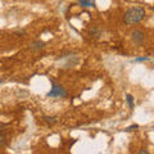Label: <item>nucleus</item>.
<instances>
[{
    "label": "nucleus",
    "mask_w": 154,
    "mask_h": 154,
    "mask_svg": "<svg viewBox=\"0 0 154 154\" xmlns=\"http://www.w3.org/2000/svg\"><path fill=\"white\" fill-rule=\"evenodd\" d=\"M146 16V12L143 7H132L128 8L123 14V22L128 26L132 25H137L140 23Z\"/></svg>",
    "instance_id": "1"
},
{
    "label": "nucleus",
    "mask_w": 154,
    "mask_h": 154,
    "mask_svg": "<svg viewBox=\"0 0 154 154\" xmlns=\"http://www.w3.org/2000/svg\"><path fill=\"white\" fill-rule=\"evenodd\" d=\"M67 90L62 85H57L51 82V89L48 93V98H66L67 96Z\"/></svg>",
    "instance_id": "2"
},
{
    "label": "nucleus",
    "mask_w": 154,
    "mask_h": 154,
    "mask_svg": "<svg viewBox=\"0 0 154 154\" xmlns=\"http://www.w3.org/2000/svg\"><path fill=\"white\" fill-rule=\"evenodd\" d=\"M130 36H131V40L134 41V44H136V45H141L144 42V40H145V33H144L141 30L131 31Z\"/></svg>",
    "instance_id": "3"
},
{
    "label": "nucleus",
    "mask_w": 154,
    "mask_h": 154,
    "mask_svg": "<svg viewBox=\"0 0 154 154\" xmlns=\"http://www.w3.org/2000/svg\"><path fill=\"white\" fill-rule=\"evenodd\" d=\"M45 48V42L44 41H41V40H35V41H32L31 44H30V50L31 51H41L42 49Z\"/></svg>",
    "instance_id": "4"
},
{
    "label": "nucleus",
    "mask_w": 154,
    "mask_h": 154,
    "mask_svg": "<svg viewBox=\"0 0 154 154\" xmlns=\"http://www.w3.org/2000/svg\"><path fill=\"white\" fill-rule=\"evenodd\" d=\"M103 35V28L99 26H93L89 28V36L94 37V38H99L100 36Z\"/></svg>",
    "instance_id": "5"
},
{
    "label": "nucleus",
    "mask_w": 154,
    "mask_h": 154,
    "mask_svg": "<svg viewBox=\"0 0 154 154\" xmlns=\"http://www.w3.org/2000/svg\"><path fill=\"white\" fill-rule=\"evenodd\" d=\"M42 119H44V122L48 125V126H54V125L57 123V117H50V116H44V117H42Z\"/></svg>",
    "instance_id": "6"
},
{
    "label": "nucleus",
    "mask_w": 154,
    "mask_h": 154,
    "mask_svg": "<svg viewBox=\"0 0 154 154\" xmlns=\"http://www.w3.org/2000/svg\"><path fill=\"white\" fill-rule=\"evenodd\" d=\"M126 102L128 104V108L131 110H134V108H135V99H134V96L131 94H126Z\"/></svg>",
    "instance_id": "7"
},
{
    "label": "nucleus",
    "mask_w": 154,
    "mask_h": 154,
    "mask_svg": "<svg viewBox=\"0 0 154 154\" xmlns=\"http://www.w3.org/2000/svg\"><path fill=\"white\" fill-rule=\"evenodd\" d=\"M79 4L84 8H90V7H94V2L93 0H79Z\"/></svg>",
    "instance_id": "8"
},
{
    "label": "nucleus",
    "mask_w": 154,
    "mask_h": 154,
    "mask_svg": "<svg viewBox=\"0 0 154 154\" xmlns=\"http://www.w3.org/2000/svg\"><path fill=\"white\" fill-rule=\"evenodd\" d=\"M7 143H8V140H7L5 134L0 131V148H4V146L7 145Z\"/></svg>",
    "instance_id": "9"
},
{
    "label": "nucleus",
    "mask_w": 154,
    "mask_h": 154,
    "mask_svg": "<svg viewBox=\"0 0 154 154\" xmlns=\"http://www.w3.org/2000/svg\"><path fill=\"white\" fill-rule=\"evenodd\" d=\"M149 60V57H139V58H135L132 60L134 63H144V62H148Z\"/></svg>",
    "instance_id": "10"
},
{
    "label": "nucleus",
    "mask_w": 154,
    "mask_h": 154,
    "mask_svg": "<svg viewBox=\"0 0 154 154\" xmlns=\"http://www.w3.org/2000/svg\"><path fill=\"white\" fill-rule=\"evenodd\" d=\"M137 128H139V125L135 123V125H131V126H128L127 128H125V131H126V132H131V131H135V130H137Z\"/></svg>",
    "instance_id": "11"
},
{
    "label": "nucleus",
    "mask_w": 154,
    "mask_h": 154,
    "mask_svg": "<svg viewBox=\"0 0 154 154\" xmlns=\"http://www.w3.org/2000/svg\"><path fill=\"white\" fill-rule=\"evenodd\" d=\"M14 35H18V36L26 35V31L25 30H16V31H14Z\"/></svg>",
    "instance_id": "12"
},
{
    "label": "nucleus",
    "mask_w": 154,
    "mask_h": 154,
    "mask_svg": "<svg viewBox=\"0 0 154 154\" xmlns=\"http://www.w3.org/2000/svg\"><path fill=\"white\" fill-rule=\"evenodd\" d=\"M7 127V125H4V123H0V131H3L4 128Z\"/></svg>",
    "instance_id": "13"
},
{
    "label": "nucleus",
    "mask_w": 154,
    "mask_h": 154,
    "mask_svg": "<svg viewBox=\"0 0 154 154\" xmlns=\"http://www.w3.org/2000/svg\"><path fill=\"white\" fill-rule=\"evenodd\" d=\"M139 153H140V154H148L149 152H148V150H140V152H139Z\"/></svg>",
    "instance_id": "14"
},
{
    "label": "nucleus",
    "mask_w": 154,
    "mask_h": 154,
    "mask_svg": "<svg viewBox=\"0 0 154 154\" xmlns=\"http://www.w3.org/2000/svg\"><path fill=\"white\" fill-rule=\"evenodd\" d=\"M3 84V80H0V85H2Z\"/></svg>",
    "instance_id": "15"
}]
</instances>
